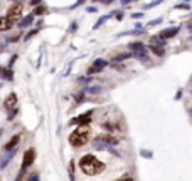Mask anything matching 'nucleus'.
Returning a JSON list of instances; mask_svg holds the SVG:
<instances>
[{
	"label": "nucleus",
	"instance_id": "obj_1",
	"mask_svg": "<svg viewBox=\"0 0 192 181\" xmlns=\"http://www.w3.org/2000/svg\"><path fill=\"white\" fill-rule=\"evenodd\" d=\"M79 168L83 169L84 174H88V176H96V174L105 171V163H101V161L93 154H84L79 160Z\"/></svg>",
	"mask_w": 192,
	"mask_h": 181
},
{
	"label": "nucleus",
	"instance_id": "obj_2",
	"mask_svg": "<svg viewBox=\"0 0 192 181\" xmlns=\"http://www.w3.org/2000/svg\"><path fill=\"white\" fill-rule=\"evenodd\" d=\"M89 138H91L89 126H79L78 129H74L73 133L69 134V143L74 148H81V146H84L89 141Z\"/></svg>",
	"mask_w": 192,
	"mask_h": 181
},
{
	"label": "nucleus",
	"instance_id": "obj_3",
	"mask_svg": "<svg viewBox=\"0 0 192 181\" xmlns=\"http://www.w3.org/2000/svg\"><path fill=\"white\" fill-rule=\"evenodd\" d=\"M118 144V141H116L115 138H111V136H98V138L93 141V148L94 149H103V151H110L113 153V154L118 156V151H116L113 146Z\"/></svg>",
	"mask_w": 192,
	"mask_h": 181
},
{
	"label": "nucleus",
	"instance_id": "obj_4",
	"mask_svg": "<svg viewBox=\"0 0 192 181\" xmlns=\"http://www.w3.org/2000/svg\"><path fill=\"white\" fill-rule=\"evenodd\" d=\"M20 17H22V4H14L10 8H9L7 15H5V18L10 22L12 25H14L17 20H20Z\"/></svg>",
	"mask_w": 192,
	"mask_h": 181
},
{
	"label": "nucleus",
	"instance_id": "obj_5",
	"mask_svg": "<svg viewBox=\"0 0 192 181\" xmlns=\"http://www.w3.org/2000/svg\"><path fill=\"white\" fill-rule=\"evenodd\" d=\"M34 160H36V149L29 148L26 153H24V161H22V169L20 171H26L27 168L34 163Z\"/></svg>",
	"mask_w": 192,
	"mask_h": 181
},
{
	"label": "nucleus",
	"instance_id": "obj_6",
	"mask_svg": "<svg viewBox=\"0 0 192 181\" xmlns=\"http://www.w3.org/2000/svg\"><path fill=\"white\" fill-rule=\"evenodd\" d=\"M91 114H93V111H88L84 112V114H81L79 117H73L71 119V124H79V126H88L91 121Z\"/></svg>",
	"mask_w": 192,
	"mask_h": 181
},
{
	"label": "nucleus",
	"instance_id": "obj_7",
	"mask_svg": "<svg viewBox=\"0 0 192 181\" xmlns=\"http://www.w3.org/2000/svg\"><path fill=\"white\" fill-rule=\"evenodd\" d=\"M106 65H108V62L103 61V59H96V61L93 62V65H91L89 69H88V74H96V72H101L103 69H105Z\"/></svg>",
	"mask_w": 192,
	"mask_h": 181
},
{
	"label": "nucleus",
	"instance_id": "obj_8",
	"mask_svg": "<svg viewBox=\"0 0 192 181\" xmlns=\"http://www.w3.org/2000/svg\"><path fill=\"white\" fill-rule=\"evenodd\" d=\"M179 30H180L179 27H167V29H163L162 32L159 34V37H160L162 40H165V39H172L174 35H177V34H179Z\"/></svg>",
	"mask_w": 192,
	"mask_h": 181
},
{
	"label": "nucleus",
	"instance_id": "obj_9",
	"mask_svg": "<svg viewBox=\"0 0 192 181\" xmlns=\"http://www.w3.org/2000/svg\"><path fill=\"white\" fill-rule=\"evenodd\" d=\"M15 104H17V96H15L14 92H10V94L5 97L4 106H5V109H7V111H14V109H15Z\"/></svg>",
	"mask_w": 192,
	"mask_h": 181
},
{
	"label": "nucleus",
	"instance_id": "obj_10",
	"mask_svg": "<svg viewBox=\"0 0 192 181\" xmlns=\"http://www.w3.org/2000/svg\"><path fill=\"white\" fill-rule=\"evenodd\" d=\"M19 141H20V134H15V136H12V138L9 139V143L4 146V149H5V151H14L15 146L19 144Z\"/></svg>",
	"mask_w": 192,
	"mask_h": 181
},
{
	"label": "nucleus",
	"instance_id": "obj_11",
	"mask_svg": "<svg viewBox=\"0 0 192 181\" xmlns=\"http://www.w3.org/2000/svg\"><path fill=\"white\" fill-rule=\"evenodd\" d=\"M14 154H15V149H14V151H7L4 156H2V160H0V168H2V169H4L9 163H10V160L14 158Z\"/></svg>",
	"mask_w": 192,
	"mask_h": 181
},
{
	"label": "nucleus",
	"instance_id": "obj_12",
	"mask_svg": "<svg viewBox=\"0 0 192 181\" xmlns=\"http://www.w3.org/2000/svg\"><path fill=\"white\" fill-rule=\"evenodd\" d=\"M32 20H34V15H32V14H29L27 17H24V18H22V20L17 24V25H19V29H24V27H29L30 24H32Z\"/></svg>",
	"mask_w": 192,
	"mask_h": 181
},
{
	"label": "nucleus",
	"instance_id": "obj_13",
	"mask_svg": "<svg viewBox=\"0 0 192 181\" xmlns=\"http://www.w3.org/2000/svg\"><path fill=\"white\" fill-rule=\"evenodd\" d=\"M150 51L153 52V54L157 55V57H163V55H165V51H163V47L162 45H150Z\"/></svg>",
	"mask_w": 192,
	"mask_h": 181
},
{
	"label": "nucleus",
	"instance_id": "obj_14",
	"mask_svg": "<svg viewBox=\"0 0 192 181\" xmlns=\"http://www.w3.org/2000/svg\"><path fill=\"white\" fill-rule=\"evenodd\" d=\"M135 57L138 59V61H143V62H148V54H147V49H143V51H138L135 52Z\"/></svg>",
	"mask_w": 192,
	"mask_h": 181
},
{
	"label": "nucleus",
	"instance_id": "obj_15",
	"mask_svg": "<svg viewBox=\"0 0 192 181\" xmlns=\"http://www.w3.org/2000/svg\"><path fill=\"white\" fill-rule=\"evenodd\" d=\"M12 27V24L7 20L5 17H0V32H5V30H9Z\"/></svg>",
	"mask_w": 192,
	"mask_h": 181
},
{
	"label": "nucleus",
	"instance_id": "obj_16",
	"mask_svg": "<svg viewBox=\"0 0 192 181\" xmlns=\"http://www.w3.org/2000/svg\"><path fill=\"white\" fill-rule=\"evenodd\" d=\"M128 49H131L133 52H138V51H143L145 45H143L141 42H130V44H128Z\"/></svg>",
	"mask_w": 192,
	"mask_h": 181
},
{
	"label": "nucleus",
	"instance_id": "obj_17",
	"mask_svg": "<svg viewBox=\"0 0 192 181\" xmlns=\"http://www.w3.org/2000/svg\"><path fill=\"white\" fill-rule=\"evenodd\" d=\"M0 76L4 77V79H7V81H12V79H14V74H12V71L10 69H4V67H0Z\"/></svg>",
	"mask_w": 192,
	"mask_h": 181
},
{
	"label": "nucleus",
	"instance_id": "obj_18",
	"mask_svg": "<svg viewBox=\"0 0 192 181\" xmlns=\"http://www.w3.org/2000/svg\"><path fill=\"white\" fill-rule=\"evenodd\" d=\"M110 17H111V14H108V15H103V17L99 18V20H98V22H96V24H94V25H93V29H94V30H96V29H99V27H101L103 24H105V22H106V20H108V18H110Z\"/></svg>",
	"mask_w": 192,
	"mask_h": 181
},
{
	"label": "nucleus",
	"instance_id": "obj_19",
	"mask_svg": "<svg viewBox=\"0 0 192 181\" xmlns=\"http://www.w3.org/2000/svg\"><path fill=\"white\" fill-rule=\"evenodd\" d=\"M46 12H47V8L44 7V5H37V8L32 12V15L36 17V15H42V14H46Z\"/></svg>",
	"mask_w": 192,
	"mask_h": 181
},
{
	"label": "nucleus",
	"instance_id": "obj_20",
	"mask_svg": "<svg viewBox=\"0 0 192 181\" xmlns=\"http://www.w3.org/2000/svg\"><path fill=\"white\" fill-rule=\"evenodd\" d=\"M69 179L74 181V161L69 163Z\"/></svg>",
	"mask_w": 192,
	"mask_h": 181
},
{
	"label": "nucleus",
	"instance_id": "obj_21",
	"mask_svg": "<svg viewBox=\"0 0 192 181\" xmlns=\"http://www.w3.org/2000/svg\"><path fill=\"white\" fill-rule=\"evenodd\" d=\"M130 57V54H120L116 55V57H113V62H120V61H125V59Z\"/></svg>",
	"mask_w": 192,
	"mask_h": 181
},
{
	"label": "nucleus",
	"instance_id": "obj_22",
	"mask_svg": "<svg viewBox=\"0 0 192 181\" xmlns=\"http://www.w3.org/2000/svg\"><path fill=\"white\" fill-rule=\"evenodd\" d=\"M99 90H101V87H99V86H94V87L86 89V92H88V94H96V92H99Z\"/></svg>",
	"mask_w": 192,
	"mask_h": 181
},
{
	"label": "nucleus",
	"instance_id": "obj_23",
	"mask_svg": "<svg viewBox=\"0 0 192 181\" xmlns=\"http://www.w3.org/2000/svg\"><path fill=\"white\" fill-rule=\"evenodd\" d=\"M175 8H179V10H189L190 7H189V4H185L184 2V4H177L175 5Z\"/></svg>",
	"mask_w": 192,
	"mask_h": 181
},
{
	"label": "nucleus",
	"instance_id": "obj_24",
	"mask_svg": "<svg viewBox=\"0 0 192 181\" xmlns=\"http://www.w3.org/2000/svg\"><path fill=\"white\" fill-rule=\"evenodd\" d=\"M140 154L143 156V158H152V151H148V149H141Z\"/></svg>",
	"mask_w": 192,
	"mask_h": 181
},
{
	"label": "nucleus",
	"instance_id": "obj_25",
	"mask_svg": "<svg viewBox=\"0 0 192 181\" xmlns=\"http://www.w3.org/2000/svg\"><path fill=\"white\" fill-rule=\"evenodd\" d=\"M27 181H39V174H37V173H32V174H29V178H27Z\"/></svg>",
	"mask_w": 192,
	"mask_h": 181
},
{
	"label": "nucleus",
	"instance_id": "obj_26",
	"mask_svg": "<svg viewBox=\"0 0 192 181\" xmlns=\"http://www.w3.org/2000/svg\"><path fill=\"white\" fill-rule=\"evenodd\" d=\"M160 22H162V18H153V20H150L148 22V27H152V25H157V24H160Z\"/></svg>",
	"mask_w": 192,
	"mask_h": 181
},
{
	"label": "nucleus",
	"instance_id": "obj_27",
	"mask_svg": "<svg viewBox=\"0 0 192 181\" xmlns=\"http://www.w3.org/2000/svg\"><path fill=\"white\" fill-rule=\"evenodd\" d=\"M160 4V0H155V2H150V4H145V8H152V7H155V5H159Z\"/></svg>",
	"mask_w": 192,
	"mask_h": 181
},
{
	"label": "nucleus",
	"instance_id": "obj_28",
	"mask_svg": "<svg viewBox=\"0 0 192 181\" xmlns=\"http://www.w3.org/2000/svg\"><path fill=\"white\" fill-rule=\"evenodd\" d=\"M36 34H37V29H34V30H30V32H29V34H27V35H26V37H24V39H26V40H29V39H30V37H34V35H36Z\"/></svg>",
	"mask_w": 192,
	"mask_h": 181
},
{
	"label": "nucleus",
	"instance_id": "obj_29",
	"mask_svg": "<svg viewBox=\"0 0 192 181\" xmlns=\"http://www.w3.org/2000/svg\"><path fill=\"white\" fill-rule=\"evenodd\" d=\"M84 99V92H79V94H76V104H81V101Z\"/></svg>",
	"mask_w": 192,
	"mask_h": 181
},
{
	"label": "nucleus",
	"instance_id": "obj_30",
	"mask_svg": "<svg viewBox=\"0 0 192 181\" xmlns=\"http://www.w3.org/2000/svg\"><path fill=\"white\" fill-rule=\"evenodd\" d=\"M116 181H133V178H131V176H128V174H125V176L118 178Z\"/></svg>",
	"mask_w": 192,
	"mask_h": 181
},
{
	"label": "nucleus",
	"instance_id": "obj_31",
	"mask_svg": "<svg viewBox=\"0 0 192 181\" xmlns=\"http://www.w3.org/2000/svg\"><path fill=\"white\" fill-rule=\"evenodd\" d=\"M131 17H133V18H140V17H143V14H141V12H135Z\"/></svg>",
	"mask_w": 192,
	"mask_h": 181
},
{
	"label": "nucleus",
	"instance_id": "obj_32",
	"mask_svg": "<svg viewBox=\"0 0 192 181\" xmlns=\"http://www.w3.org/2000/svg\"><path fill=\"white\" fill-rule=\"evenodd\" d=\"M76 29H78V24H76V22H74L73 25L69 27V32H73V30H76Z\"/></svg>",
	"mask_w": 192,
	"mask_h": 181
},
{
	"label": "nucleus",
	"instance_id": "obj_33",
	"mask_svg": "<svg viewBox=\"0 0 192 181\" xmlns=\"http://www.w3.org/2000/svg\"><path fill=\"white\" fill-rule=\"evenodd\" d=\"M88 12H89V14H93V12H96V7H89V8H86Z\"/></svg>",
	"mask_w": 192,
	"mask_h": 181
},
{
	"label": "nucleus",
	"instance_id": "obj_34",
	"mask_svg": "<svg viewBox=\"0 0 192 181\" xmlns=\"http://www.w3.org/2000/svg\"><path fill=\"white\" fill-rule=\"evenodd\" d=\"M116 18H118V20H121V18H123V14H121V12H118V14H116Z\"/></svg>",
	"mask_w": 192,
	"mask_h": 181
},
{
	"label": "nucleus",
	"instance_id": "obj_35",
	"mask_svg": "<svg viewBox=\"0 0 192 181\" xmlns=\"http://www.w3.org/2000/svg\"><path fill=\"white\" fill-rule=\"evenodd\" d=\"M189 30H190V32H192V22H190V24H189Z\"/></svg>",
	"mask_w": 192,
	"mask_h": 181
}]
</instances>
